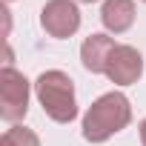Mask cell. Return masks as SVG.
<instances>
[{"instance_id":"5","label":"cell","mask_w":146,"mask_h":146,"mask_svg":"<svg viewBox=\"0 0 146 146\" xmlns=\"http://www.w3.org/2000/svg\"><path fill=\"white\" fill-rule=\"evenodd\" d=\"M140 75H143V54L135 46L117 43V49L112 52L109 66H106V78L117 86H132L140 80Z\"/></svg>"},{"instance_id":"8","label":"cell","mask_w":146,"mask_h":146,"mask_svg":"<svg viewBox=\"0 0 146 146\" xmlns=\"http://www.w3.org/2000/svg\"><path fill=\"white\" fill-rule=\"evenodd\" d=\"M0 146H40V137L26 126H12V129L3 132Z\"/></svg>"},{"instance_id":"3","label":"cell","mask_w":146,"mask_h":146,"mask_svg":"<svg viewBox=\"0 0 146 146\" xmlns=\"http://www.w3.org/2000/svg\"><path fill=\"white\" fill-rule=\"evenodd\" d=\"M29 112V80L17 69L3 66L0 72V117L17 123Z\"/></svg>"},{"instance_id":"4","label":"cell","mask_w":146,"mask_h":146,"mask_svg":"<svg viewBox=\"0 0 146 146\" xmlns=\"http://www.w3.org/2000/svg\"><path fill=\"white\" fill-rule=\"evenodd\" d=\"M40 26L49 37H72L80 29V9L75 0H49L40 9Z\"/></svg>"},{"instance_id":"7","label":"cell","mask_w":146,"mask_h":146,"mask_svg":"<svg viewBox=\"0 0 146 146\" xmlns=\"http://www.w3.org/2000/svg\"><path fill=\"white\" fill-rule=\"evenodd\" d=\"M100 20L112 35H123L135 23V3L132 0H106L100 9Z\"/></svg>"},{"instance_id":"10","label":"cell","mask_w":146,"mask_h":146,"mask_svg":"<svg viewBox=\"0 0 146 146\" xmlns=\"http://www.w3.org/2000/svg\"><path fill=\"white\" fill-rule=\"evenodd\" d=\"M75 3H95V0H75Z\"/></svg>"},{"instance_id":"2","label":"cell","mask_w":146,"mask_h":146,"mask_svg":"<svg viewBox=\"0 0 146 146\" xmlns=\"http://www.w3.org/2000/svg\"><path fill=\"white\" fill-rule=\"evenodd\" d=\"M37 100L43 106V112L54 120V123H72L78 117V100H75V83L66 72L60 69H49L37 78L35 83Z\"/></svg>"},{"instance_id":"1","label":"cell","mask_w":146,"mask_h":146,"mask_svg":"<svg viewBox=\"0 0 146 146\" xmlns=\"http://www.w3.org/2000/svg\"><path fill=\"white\" fill-rule=\"evenodd\" d=\"M132 123V103L123 92H106L100 95L89 112L83 115V137L89 143H103L120 129Z\"/></svg>"},{"instance_id":"6","label":"cell","mask_w":146,"mask_h":146,"mask_svg":"<svg viewBox=\"0 0 146 146\" xmlns=\"http://www.w3.org/2000/svg\"><path fill=\"white\" fill-rule=\"evenodd\" d=\"M117 49L115 37L109 35H89L80 46V60H83V69L92 72V75H106V66H109V57L112 52Z\"/></svg>"},{"instance_id":"11","label":"cell","mask_w":146,"mask_h":146,"mask_svg":"<svg viewBox=\"0 0 146 146\" xmlns=\"http://www.w3.org/2000/svg\"><path fill=\"white\" fill-rule=\"evenodd\" d=\"M143 3H146V0H143Z\"/></svg>"},{"instance_id":"9","label":"cell","mask_w":146,"mask_h":146,"mask_svg":"<svg viewBox=\"0 0 146 146\" xmlns=\"http://www.w3.org/2000/svg\"><path fill=\"white\" fill-rule=\"evenodd\" d=\"M140 143H143V146H146V120H143V123H140Z\"/></svg>"}]
</instances>
